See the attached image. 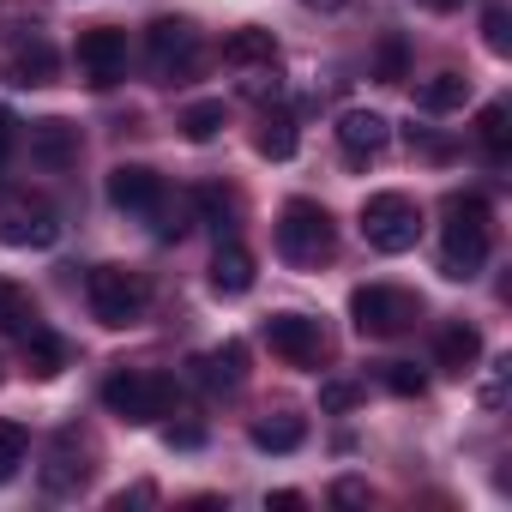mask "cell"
<instances>
[{
  "label": "cell",
  "mask_w": 512,
  "mask_h": 512,
  "mask_svg": "<svg viewBox=\"0 0 512 512\" xmlns=\"http://www.w3.org/2000/svg\"><path fill=\"white\" fill-rule=\"evenodd\" d=\"M488 247H494V223H488V205L476 193H452L446 199V241H440V272L452 284L476 278L488 266Z\"/></svg>",
  "instance_id": "cell-1"
},
{
  "label": "cell",
  "mask_w": 512,
  "mask_h": 512,
  "mask_svg": "<svg viewBox=\"0 0 512 512\" xmlns=\"http://www.w3.org/2000/svg\"><path fill=\"white\" fill-rule=\"evenodd\" d=\"M278 253L290 266H326L332 253H338V229H332V211L320 199H290L278 211Z\"/></svg>",
  "instance_id": "cell-2"
},
{
  "label": "cell",
  "mask_w": 512,
  "mask_h": 512,
  "mask_svg": "<svg viewBox=\"0 0 512 512\" xmlns=\"http://www.w3.org/2000/svg\"><path fill=\"white\" fill-rule=\"evenodd\" d=\"M103 410L133 422V428H151L175 410V380L169 374H145V368H121L103 380Z\"/></svg>",
  "instance_id": "cell-3"
},
{
  "label": "cell",
  "mask_w": 512,
  "mask_h": 512,
  "mask_svg": "<svg viewBox=\"0 0 512 512\" xmlns=\"http://www.w3.org/2000/svg\"><path fill=\"white\" fill-rule=\"evenodd\" d=\"M85 302H91V320H97V326L121 332V326H139L151 290H145V278L127 272V266H97V272L85 278Z\"/></svg>",
  "instance_id": "cell-4"
},
{
  "label": "cell",
  "mask_w": 512,
  "mask_h": 512,
  "mask_svg": "<svg viewBox=\"0 0 512 512\" xmlns=\"http://www.w3.org/2000/svg\"><path fill=\"white\" fill-rule=\"evenodd\" d=\"M362 235L374 253H410L422 235V211L404 193H374V199H362Z\"/></svg>",
  "instance_id": "cell-5"
},
{
  "label": "cell",
  "mask_w": 512,
  "mask_h": 512,
  "mask_svg": "<svg viewBox=\"0 0 512 512\" xmlns=\"http://www.w3.org/2000/svg\"><path fill=\"white\" fill-rule=\"evenodd\" d=\"M416 314H422L416 296H404V290H392V284H362V290L350 296V320H356L362 338H398Z\"/></svg>",
  "instance_id": "cell-6"
},
{
  "label": "cell",
  "mask_w": 512,
  "mask_h": 512,
  "mask_svg": "<svg viewBox=\"0 0 512 512\" xmlns=\"http://www.w3.org/2000/svg\"><path fill=\"white\" fill-rule=\"evenodd\" d=\"M145 55H151V73L157 79H187L199 67V31L187 19H157L145 31Z\"/></svg>",
  "instance_id": "cell-7"
},
{
  "label": "cell",
  "mask_w": 512,
  "mask_h": 512,
  "mask_svg": "<svg viewBox=\"0 0 512 512\" xmlns=\"http://www.w3.org/2000/svg\"><path fill=\"white\" fill-rule=\"evenodd\" d=\"M37 482H43V494H55V500L79 494V488L91 482V446H85L73 428H61V434L49 440V458H43Z\"/></svg>",
  "instance_id": "cell-8"
},
{
  "label": "cell",
  "mask_w": 512,
  "mask_h": 512,
  "mask_svg": "<svg viewBox=\"0 0 512 512\" xmlns=\"http://www.w3.org/2000/svg\"><path fill=\"white\" fill-rule=\"evenodd\" d=\"M266 344H272V356H284V362H296V368H314V362L326 356L320 320H308V314H272V320H266Z\"/></svg>",
  "instance_id": "cell-9"
},
{
  "label": "cell",
  "mask_w": 512,
  "mask_h": 512,
  "mask_svg": "<svg viewBox=\"0 0 512 512\" xmlns=\"http://www.w3.org/2000/svg\"><path fill=\"white\" fill-rule=\"evenodd\" d=\"M79 67H85L91 85H115L127 73V31H115V25L79 31Z\"/></svg>",
  "instance_id": "cell-10"
},
{
  "label": "cell",
  "mask_w": 512,
  "mask_h": 512,
  "mask_svg": "<svg viewBox=\"0 0 512 512\" xmlns=\"http://www.w3.org/2000/svg\"><path fill=\"white\" fill-rule=\"evenodd\" d=\"M338 145H344L350 163H374V157H386V145H392V121H386L380 109H344V115H338Z\"/></svg>",
  "instance_id": "cell-11"
},
{
  "label": "cell",
  "mask_w": 512,
  "mask_h": 512,
  "mask_svg": "<svg viewBox=\"0 0 512 512\" xmlns=\"http://www.w3.org/2000/svg\"><path fill=\"white\" fill-rule=\"evenodd\" d=\"M109 205L127 211V217H151V211L163 205V181H157V169H145V163H121V169H109Z\"/></svg>",
  "instance_id": "cell-12"
},
{
  "label": "cell",
  "mask_w": 512,
  "mask_h": 512,
  "mask_svg": "<svg viewBox=\"0 0 512 512\" xmlns=\"http://www.w3.org/2000/svg\"><path fill=\"white\" fill-rule=\"evenodd\" d=\"M0 73H7V85H19V91H37V85H49V79H55V49H49L37 31H25V37L7 49Z\"/></svg>",
  "instance_id": "cell-13"
},
{
  "label": "cell",
  "mask_w": 512,
  "mask_h": 512,
  "mask_svg": "<svg viewBox=\"0 0 512 512\" xmlns=\"http://www.w3.org/2000/svg\"><path fill=\"white\" fill-rule=\"evenodd\" d=\"M0 241H7V247H55L61 241V223L43 205H13L7 217H0Z\"/></svg>",
  "instance_id": "cell-14"
},
{
  "label": "cell",
  "mask_w": 512,
  "mask_h": 512,
  "mask_svg": "<svg viewBox=\"0 0 512 512\" xmlns=\"http://www.w3.org/2000/svg\"><path fill=\"white\" fill-rule=\"evenodd\" d=\"M31 157L43 169H73L79 163V127L73 121H37L31 127Z\"/></svg>",
  "instance_id": "cell-15"
},
{
  "label": "cell",
  "mask_w": 512,
  "mask_h": 512,
  "mask_svg": "<svg viewBox=\"0 0 512 512\" xmlns=\"http://www.w3.org/2000/svg\"><path fill=\"white\" fill-rule=\"evenodd\" d=\"M211 290H217V296H247V290H253V253H247L241 241H217Z\"/></svg>",
  "instance_id": "cell-16"
},
{
  "label": "cell",
  "mask_w": 512,
  "mask_h": 512,
  "mask_svg": "<svg viewBox=\"0 0 512 512\" xmlns=\"http://www.w3.org/2000/svg\"><path fill=\"white\" fill-rule=\"evenodd\" d=\"M241 374H247V344H223L217 356H199L193 362V380L199 386H211V392H229V386H241Z\"/></svg>",
  "instance_id": "cell-17"
},
{
  "label": "cell",
  "mask_w": 512,
  "mask_h": 512,
  "mask_svg": "<svg viewBox=\"0 0 512 512\" xmlns=\"http://www.w3.org/2000/svg\"><path fill=\"white\" fill-rule=\"evenodd\" d=\"M476 356H482V338H476V326H446L440 338H434V362L446 368V374H470L476 368Z\"/></svg>",
  "instance_id": "cell-18"
},
{
  "label": "cell",
  "mask_w": 512,
  "mask_h": 512,
  "mask_svg": "<svg viewBox=\"0 0 512 512\" xmlns=\"http://www.w3.org/2000/svg\"><path fill=\"white\" fill-rule=\"evenodd\" d=\"M296 145H302V133H296V115H290V109H272V115L260 121V133H253V151L272 157V163H290Z\"/></svg>",
  "instance_id": "cell-19"
},
{
  "label": "cell",
  "mask_w": 512,
  "mask_h": 512,
  "mask_svg": "<svg viewBox=\"0 0 512 512\" xmlns=\"http://www.w3.org/2000/svg\"><path fill=\"white\" fill-rule=\"evenodd\" d=\"M464 103H470V79L464 73H434V79L416 85V109H428V115H452Z\"/></svg>",
  "instance_id": "cell-20"
},
{
  "label": "cell",
  "mask_w": 512,
  "mask_h": 512,
  "mask_svg": "<svg viewBox=\"0 0 512 512\" xmlns=\"http://www.w3.org/2000/svg\"><path fill=\"white\" fill-rule=\"evenodd\" d=\"M223 61L229 67H272L278 61V43H272V31H235V37H223Z\"/></svg>",
  "instance_id": "cell-21"
},
{
  "label": "cell",
  "mask_w": 512,
  "mask_h": 512,
  "mask_svg": "<svg viewBox=\"0 0 512 512\" xmlns=\"http://www.w3.org/2000/svg\"><path fill=\"white\" fill-rule=\"evenodd\" d=\"M302 440H308L302 416H266V422H253V446H260V452H296Z\"/></svg>",
  "instance_id": "cell-22"
},
{
  "label": "cell",
  "mask_w": 512,
  "mask_h": 512,
  "mask_svg": "<svg viewBox=\"0 0 512 512\" xmlns=\"http://www.w3.org/2000/svg\"><path fill=\"white\" fill-rule=\"evenodd\" d=\"M19 344H25V356H31V374H43V380H49V374H61V368H67V344H61L49 326H31Z\"/></svg>",
  "instance_id": "cell-23"
},
{
  "label": "cell",
  "mask_w": 512,
  "mask_h": 512,
  "mask_svg": "<svg viewBox=\"0 0 512 512\" xmlns=\"http://www.w3.org/2000/svg\"><path fill=\"white\" fill-rule=\"evenodd\" d=\"M476 139H482V151L500 163V157L512 151V109H506V103H488V109L476 115Z\"/></svg>",
  "instance_id": "cell-24"
},
{
  "label": "cell",
  "mask_w": 512,
  "mask_h": 512,
  "mask_svg": "<svg viewBox=\"0 0 512 512\" xmlns=\"http://www.w3.org/2000/svg\"><path fill=\"white\" fill-rule=\"evenodd\" d=\"M31 326H43L37 320V302L19 290V284H0V332H13V338H25Z\"/></svg>",
  "instance_id": "cell-25"
},
{
  "label": "cell",
  "mask_w": 512,
  "mask_h": 512,
  "mask_svg": "<svg viewBox=\"0 0 512 512\" xmlns=\"http://www.w3.org/2000/svg\"><path fill=\"white\" fill-rule=\"evenodd\" d=\"M25 458H31V434H25V422H0V488L19 476Z\"/></svg>",
  "instance_id": "cell-26"
},
{
  "label": "cell",
  "mask_w": 512,
  "mask_h": 512,
  "mask_svg": "<svg viewBox=\"0 0 512 512\" xmlns=\"http://www.w3.org/2000/svg\"><path fill=\"white\" fill-rule=\"evenodd\" d=\"M181 133H187L193 145L217 139V133H223V103H211V97H205V103H193V109L181 115Z\"/></svg>",
  "instance_id": "cell-27"
},
{
  "label": "cell",
  "mask_w": 512,
  "mask_h": 512,
  "mask_svg": "<svg viewBox=\"0 0 512 512\" xmlns=\"http://www.w3.org/2000/svg\"><path fill=\"white\" fill-rule=\"evenodd\" d=\"M193 205L205 211V223L223 235V229H235V193H223V187H199L193 193Z\"/></svg>",
  "instance_id": "cell-28"
},
{
  "label": "cell",
  "mask_w": 512,
  "mask_h": 512,
  "mask_svg": "<svg viewBox=\"0 0 512 512\" xmlns=\"http://www.w3.org/2000/svg\"><path fill=\"white\" fill-rule=\"evenodd\" d=\"M380 380H386V392H398V398H422V392H428V380H422L410 362H386Z\"/></svg>",
  "instance_id": "cell-29"
},
{
  "label": "cell",
  "mask_w": 512,
  "mask_h": 512,
  "mask_svg": "<svg viewBox=\"0 0 512 512\" xmlns=\"http://www.w3.org/2000/svg\"><path fill=\"white\" fill-rule=\"evenodd\" d=\"M482 43H488L494 55L512 49V19H506V7H488V13H482Z\"/></svg>",
  "instance_id": "cell-30"
},
{
  "label": "cell",
  "mask_w": 512,
  "mask_h": 512,
  "mask_svg": "<svg viewBox=\"0 0 512 512\" xmlns=\"http://www.w3.org/2000/svg\"><path fill=\"white\" fill-rule=\"evenodd\" d=\"M404 61H410V55H404V37H380V79H386V85L404 79Z\"/></svg>",
  "instance_id": "cell-31"
},
{
  "label": "cell",
  "mask_w": 512,
  "mask_h": 512,
  "mask_svg": "<svg viewBox=\"0 0 512 512\" xmlns=\"http://www.w3.org/2000/svg\"><path fill=\"white\" fill-rule=\"evenodd\" d=\"M356 398H362V386H350V380H326L320 386V410H332V416H344Z\"/></svg>",
  "instance_id": "cell-32"
},
{
  "label": "cell",
  "mask_w": 512,
  "mask_h": 512,
  "mask_svg": "<svg viewBox=\"0 0 512 512\" xmlns=\"http://www.w3.org/2000/svg\"><path fill=\"white\" fill-rule=\"evenodd\" d=\"M163 440H169L175 452H193V446H205V428H193V422H169Z\"/></svg>",
  "instance_id": "cell-33"
},
{
  "label": "cell",
  "mask_w": 512,
  "mask_h": 512,
  "mask_svg": "<svg viewBox=\"0 0 512 512\" xmlns=\"http://www.w3.org/2000/svg\"><path fill=\"white\" fill-rule=\"evenodd\" d=\"M332 500H338V506H362V500H368V482L344 476V482H332Z\"/></svg>",
  "instance_id": "cell-34"
},
{
  "label": "cell",
  "mask_w": 512,
  "mask_h": 512,
  "mask_svg": "<svg viewBox=\"0 0 512 512\" xmlns=\"http://www.w3.org/2000/svg\"><path fill=\"white\" fill-rule=\"evenodd\" d=\"M241 91H247V97H253V103H266V97H272V103H278V79H272V73H253V79H247V85H241Z\"/></svg>",
  "instance_id": "cell-35"
},
{
  "label": "cell",
  "mask_w": 512,
  "mask_h": 512,
  "mask_svg": "<svg viewBox=\"0 0 512 512\" xmlns=\"http://www.w3.org/2000/svg\"><path fill=\"white\" fill-rule=\"evenodd\" d=\"M500 398H506V362H500V368H494V380L482 386V404H488V410H500Z\"/></svg>",
  "instance_id": "cell-36"
},
{
  "label": "cell",
  "mask_w": 512,
  "mask_h": 512,
  "mask_svg": "<svg viewBox=\"0 0 512 512\" xmlns=\"http://www.w3.org/2000/svg\"><path fill=\"white\" fill-rule=\"evenodd\" d=\"M266 506H278V512H296V506H302V494H296V488H278V494H266Z\"/></svg>",
  "instance_id": "cell-37"
},
{
  "label": "cell",
  "mask_w": 512,
  "mask_h": 512,
  "mask_svg": "<svg viewBox=\"0 0 512 512\" xmlns=\"http://www.w3.org/2000/svg\"><path fill=\"white\" fill-rule=\"evenodd\" d=\"M422 7H434V13H452V7H458V0H422Z\"/></svg>",
  "instance_id": "cell-38"
},
{
  "label": "cell",
  "mask_w": 512,
  "mask_h": 512,
  "mask_svg": "<svg viewBox=\"0 0 512 512\" xmlns=\"http://www.w3.org/2000/svg\"><path fill=\"white\" fill-rule=\"evenodd\" d=\"M308 7H320V13H332V7H344V0H308Z\"/></svg>",
  "instance_id": "cell-39"
}]
</instances>
